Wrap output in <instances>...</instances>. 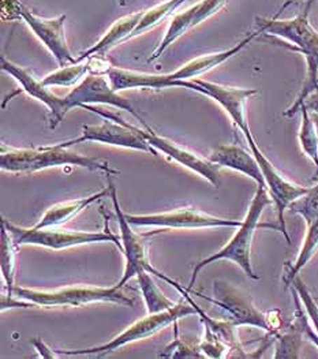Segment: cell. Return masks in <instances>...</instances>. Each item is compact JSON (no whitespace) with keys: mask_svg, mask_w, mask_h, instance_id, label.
I'll list each match as a JSON object with an SVG mask.
<instances>
[{"mask_svg":"<svg viewBox=\"0 0 318 359\" xmlns=\"http://www.w3.org/2000/svg\"><path fill=\"white\" fill-rule=\"evenodd\" d=\"M312 4L305 6V10L290 20L277 18H257V29L268 36H275L290 43L292 51L299 52L306 59V78L303 86L289 109L283 112L284 116H295L303 102L310 93L318 89V32L310 24L309 13Z\"/></svg>","mask_w":318,"mask_h":359,"instance_id":"1","label":"cell"},{"mask_svg":"<svg viewBox=\"0 0 318 359\" xmlns=\"http://www.w3.org/2000/svg\"><path fill=\"white\" fill-rule=\"evenodd\" d=\"M261 32L257 29L256 32L247 34L243 40H240L237 46L226 50V51L214 52L211 55H204L197 59L190 60L188 63L184 65L181 69H178L174 73L168 74H145V73H137L132 70H123L119 67H111L108 72L109 82L115 92H122L126 89H155L160 90L164 88H174V85L179 81H188L194 78L200 77L208 72L213 70L214 67H219L220 65L226 63L239 52L244 50L257 36H260Z\"/></svg>","mask_w":318,"mask_h":359,"instance_id":"2","label":"cell"},{"mask_svg":"<svg viewBox=\"0 0 318 359\" xmlns=\"http://www.w3.org/2000/svg\"><path fill=\"white\" fill-rule=\"evenodd\" d=\"M73 165L86 168L89 171H103L106 175H118L119 171L111 168L108 161L76 154L70 148H63L59 144L41 147L39 149H14L1 145L0 168L13 174H32L53 167Z\"/></svg>","mask_w":318,"mask_h":359,"instance_id":"3","label":"cell"},{"mask_svg":"<svg viewBox=\"0 0 318 359\" xmlns=\"http://www.w3.org/2000/svg\"><path fill=\"white\" fill-rule=\"evenodd\" d=\"M273 204L268 189L264 186H257L256 194L250 203L249 210L246 213L244 220L242 222V226L238 227L237 233L231 238V241L223 248L220 249L217 253H214L212 256L204 258L202 261H200L198 264H195L193 273H191V279L188 285L186 287L187 291L193 290V285L197 280V276L200 273V271H202L205 266H208L209 264H213L219 259H228L233 261L238 265L239 268L253 280H258L260 276L256 275L253 265H251V245H253V238H254V232L258 227H264L263 224H260V219L266 209V206Z\"/></svg>","mask_w":318,"mask_h":359,"instance_id":"4","label":"cell"},{"mask_svg":"<svg viewBox=\"0 0 318 359\" xmlns=\"http://www.w3.org/2000/svg\"><path fill=\"white\" fill-rule=\"evenodd\" d=\"M13 295L33 302L37 308L55 306H85L89 304L109 302L134 308L135 298L119 284L108 288L102 287H66L56 291H36L24 287H14Z\"/></svg>","mask_w":318,"mask_h":359,"instance_id":"5","label":"cell"},{"mask_svg":"<svg viewBox=\"0 0 318 359\" xmlns=\"http://www.w3.org/2000/svg\"><path fill=\"white\" fill-rule=\"evenodd\" d=\"M104 216H106V226H104V231L102 232L70 231V230H60V227L24 229L10 223L4 217L1 219V226H4L6 230L10 232L14 241V245L17 248L27 245V246H40V248L53 249V250H63V249H70V248L89 245V243L109 242V243H113L120 252H123L120 236L109 231L106 215Z\"/></svg>","mask_w":318,"mask_h":359,"instance_id":"6","label":"cell"},{"mask_svg":"<svg viewBox=\"0 0 318 359\" xmlns=\"http://www.w3.org/2000/svg\"><path fill=\"white\" fill-rule=\"evenodd\" d=\"M186 301V299H185ZM197 314L195 309L186 302H179L172 309L149 314L138 321H135L133 325H130L127 330H125L120 334L109 340L106 344L95 346L90 348H82V350H56L57 357H80V355H96V357H106L108 354L116 351L118 348L127 346L137 340L152 337L153 334L163 331L165 327L175 324L178 320L185 318L187 316Z\"/></svg>","mask_w":318,"mask_h":359,"instance_id":"7","label":"cell"},{"mask_svg":"<svg viewBox=\"0 0 318 359\" xmlns=\"http://www.w3.org/2000/svg\"><path fill=\"white\" fill-rule=\"evenodd\" d=\"M149 272L152 275H156L161 280L174 285L182 294V297L185 298L186 301L188 304H191L195 309L197 316L201 318V321L204 324V330H205L204 339L201 340V350L205 357H209V358H250V355L246 354V351L239 340L237 325L231 320L220 321V320L209 317L190 298V292L184 288L179 283L167 278L165 275H163L153 266H151Z\"/></svg>","mask_w":318,"mask_h":359,"instance_id":"8","label":"cell"},{"mask_svg":"<svg viewBox=\"0 0 318 359\" xmlns=\"http://www.w3.org/2000/svg\"><path fill=\"white\" fill-rule=\"evenodd\" d=\"M88 111H93L95 114L106 118V121L100 125H85L82 126V135L74 140H69L64 142H60L59 145L63 148H71L76 144L82 142H100L112 147L126 148L141 151L146 154L158 156V151L148 142V140L142 135V128H135L125 121H122L119 116L111 112H104L100 108H96L93 105L85 107Z\"/></svg>","mask_w":318,"mask_h":359,"instance_id":"9","label":"cell"},{"mask_svg":"<svg viewBox=\"0 0 318 359\" xmlns=\"http://www.w3.org/2000/svg\"><path fill=\"white\" fill-rule=\"evenodd\" d=\"M174 88H185L194 92H198L207 97H211L216 103L228 114L234 125L240 130L244 138H251L253 134L249 128V122L246 119V103L247 100L257 95V89H243V88H234L226 86L220 83H214L204 79H188V81H179L174 85Z\"/></svg>","mask_w":318,"mask_h":359,"instance_id":"10","label":"cell"},{"mask_svg":"<svg viewBox=\"0 0 318 359\" xmlns=\"http://www.w3.org/2000/svg\"><path fill=\"white\" fill-rule=\"evenodd\" d=\"M193 295L201 297L213 305L226 310L230 316V320L239 327V325H250L254 328L264 330L268 334H272L268 317L265 313L260 311L253 304V299L242 292L234 285L226 282H214L213 284V294L214 298H209L202 295L201 292L197 291H188Z\"/></svg>","mask_w":318,"mask_h":359,"instance_id":"11","label":"cell"},{"mask_svg":"<svg viewBox=\"0 0 318 359\" xmlns=\"http://www.w3.org/2000/svg\"><path fill=\"white\" fill-rule=\"evenodd\" d=\"M126 220L137 227H161V229H184V230H197V229H217V227H230L238 229L242 226V222L221 219L211 216L208 213L191 209L182 208L172 212L164 213H152V215H126Z\"/></svg>","mask_w":318,"mask_h":359,"instance_id":"12","label":"cell"},{"mask_svg":"<svg viewBox=\"0 0 318 359\" xmlns=\"http://www.w3.org/2000/svg\"><path fill=\"white\" fill-rule=\"evenodd\" d=\"M64 103L67 112H70L73 108H85L88 105L96 104L113 105L120 109L129 111L138 122H141L144 128L152 131V128L145 122L139 112L135 111L132 103L113 90L108 76L88 74L78 85L74 86V89L69 95L64 96Z\"/></svg>","mask_w":318,"mask_h":359,"instance_id":"13","label":"cell"},{"mask_svg":"<svg viewBox=\"0 0 318 359\" xmlns=\"http://www.w3.org/2000/svg\"><path fill=\"white\" fill-rule=\"evenodd\" d=\"M251 154H254V157L257 158L260 168L263 171L264 180H265L266 189L268 193L273 201V204L276 206L277 210V219L280 223V231L284 235L287 243L290 245V235L287 232L286 227V222H284V212L289 209V206L291 205L295 200H298L299 197H302L305 193H307L309 187H302L299 184H295L290 180H286L277 170L276 167L268 160L265 154L261 152V149L258 148L254 137L246 140Z\"/></svg>","mask_w":318,"mask_h":359,"instance_id":"14","label":"cell"},{"mask_svg":"<svg viewBox=\"0 0 318 359\" xmlns=\"http://www.w3.org/2000/svg\"><path fill=\"white\" fill-rule=\"evenodd\" d=\"M66 18L67 17L64 14L56 18H41L33 14L24 4L21 6V20L27 22L34 36L51 52L59 67H66L77 63V57H74V55L70 51L66 40Z\"/></svg>","mask_w":318,"mask_h":359,"instance_id":"15","label":"cell"},{"mask_svg":"<svg viewBox=\"0 0 318 359\" xmlns=\"http://www.w3.org/2000/svg\"><path fill=\"white\" fill-rule=\"evenodd\" d=\"M111 184H112L111 200L113 203L115 213H116L118 223H119L120 241H122V246H123L122 253H123L125 259H126L123 276L118 284L125 287L129 283V280H132L133 278H137L142 272L148 271V268L151 266V262L148 259V243H146V241L144 239V236H141L139 233L133 231L132 224L126 220L125 212L122 210V208L119 205L118 196H116V189H115L112 182H111Z\"/></svg>","mask_w":318,"mask_h":359,"instance_id":"16","label":"cell"},{"mask_svg":"<svg viewBox=\"0 0 318 359\" xmlns=\"http://www.w3.org/2000/svg\"><path fill=\"white\" fill-rule=\"evenodd\" d=\"M0 67L1 72L7 73L8 76L14 78L20 85L21 90L25 92L30 97L39 100L40 103L44 104L50 109V128H56L60 122L66 118L69 114L66 109L64 97L56 96L50 89L41 83V81H37L24 67H20L18 65L13 63L11 60L1 56L0 59Z\"/></svg>","mask_w":318,"mask_h":359,"instance_id":"17","label":"cell"},{"mask_svg":"<svg viewBox=\"0 0 318 359\" xmlns=\"http://www.w3.org/2000/svg\"><path fill=\"white\" fill-rule=\"evenodd\" d=\"M142 135L148 140V142L161 154L168 156L174 161L179 163L181 165H185L190 171L198 174L204 180H208L216 189L220 187V165L214 164L209 158L201 157L200 154H194L186 148L179 147L178 144L158 135L153 130H142Z\"/></svg>","mask_w":318,"mask_h":359,"instance_id":"18","label":"cell"},{"mask_svg":"<svg viewBox=\"0 0 318 359\" xmlns=\"http://www.w3.org/2000/svg\"><path fill=\"white\" fill-rule=\"evenodd\" d=\"M230 0H200L190 8L177 14L160 43L156 51L153 52L149 62H155L160 59V56L168 50L177 40H179L188 30L194 29L195 26L205 22L214 14H217Z\"/></svg>","mask_w":318,"mask_h":359,"instance_id":"19","label":"cell"},{"mask_svg":"<svg viewBox=\"0 0 318 359\" xmlns=\"http://www.w3.org/2000/svg\"><path fill=\"white\" fill-rule=\"evenodd\" d=\"M214 164L226 167L244 174L257 183V186L266 187L265 180L260 164L254 154H249L238 145H219L208 157Z\"/></svg>","mask_w":318,"mask_h":359,"instance_id":"20","label":"cell"},{"mask_svg":"<svg viewBox=\"0 0 318 359\" xmlns=\"http://www.w3.org/2000/svg\"><path fill=\"white\" fill-rule=\"evenodd\" d=\"M293 301L296 305L295 320L283 332L279 330L275 336V359H296L299 358L302 341L305 339L303 332V321L306 317V311L302 305V301L298 292L291 287Z\"/></svg>","mask_w":318,"mask_h":359,"instance_id":"21","label":"cell"},{"mask_svg":"<svg viewBox=\"0 0 318 359\" xmlns=\"http://www.w3.org/2000/svg\"><path fill=\"white\" fill-rule=\"evenodd\" d=\"M141 15H142V11L125 15L120 20L115 21L113 25L106 30V34L93 47H90L88 51L81 53L80 56L77 57V63L83 62L88 57L95 56V55L96 56H104L106 53L111 51L112 48H115L116 46L132 40L134 30L137 29V26L139 24Z\"/></svg>","mask_w":318,"mask_h":359,"instance_id":"22","label":"cell"},{"mask_svg":"<svg viewBox=\"0 0 318 359\" xmlns=\"http://www.w3.org/2000/svg\"><path fill=\"white\" fill-rule=\"evenodd\" d=\"M111 190H112V184L109 180L108 187L89 196V197L80 198V200L71 201V203H66V204L51 206L44 213L41 220L34 226V229H53V227L64 226L66 223H69L71 219H74L77 215H80L83 209L92 205L93 203H96L102 198H106V197H111Z\"/></svg>","mask_w":318,"mask_h":359,"instance_id":"23","label":"cell"},{"mask_svg":"<svg viewBox=\"0 0 318 359\" xmlns=\"http://www.w3.org/2000/svg\"><path fill=\"white\" fill-rule=\"evenodd\" d=\"M318 249V219L307 226V232L300 248V252L292 264L286 265V273L283 280L290 285L292 279L299 276V272L306 266V264L313 258Z\"/></svg>","mask_w":318,"mask_h":359,"instance_id":"24","label":"cell"},{"mask_svg":"<svg viewBox=\"0 0 318 359\" xmlns=\"http://www.w3.org/2000/svg\"><path fill=\"white\" fill-rule=\"evenodd\" d=\"M137 280L139 283V288L142 292V298L145 301L146 310L149 314L160 313L168 309H172L177 304L170 301L164 292L159 288V285L155 283L152 273L149 271L142 272L137 276Z\"/></svg>","mask_w":318,"mask_h":359,"instance_id":"25","label":"cell"},{"mask_svg":"<svg viewBox=\"0 0 318 359\" xmlns=\"http://www.w3.org/2000/svg\"><path fill=\"white\" fill-rule=\"evenodd\" d=\"M185 1L186 0H168V1H164L161 4L152 7V8H148V10L142 11L139 24L137 26V29L134 30L133 39L152 30V29H155V27H158L165 18L172 15L174 11L179 6H182Z\"/></svg>","mask_w":318,"mask_h":359,"instance_id":"26","label":"cell"},{"mask_svg":"<svg viewBox=\"0 0 318 359\" xmlns=\"http://www.w3.org/2000/svg\"><path fill=\"white\" fill-rule=\"evenodd\" d=\"M89 74L88 62H78L66 67H60L59 70L48 74L47 77L41 79V83L47 88H71L74 85H78L83 78Z\"/></svg>","mask_w":318,"mask_h":359,"instance_id":"27","label":"cell"},{"mask_svg":"<svg viewBox=\"0 0 318 359\" xmlns=\"http://www.w3.org/2000/svg\"><path fill=\"white\" fill-rule=\"evenodd\" d=\"M300 128H299V144L305 154L314 163L318 175V134L312 114L300 107Z\"/></svg>","mask_w":318,"mask_h":359,"instance_id":"28","label":"cell"},{"mask_svg":"<svg viewBox=\"0 0 318 359\" xmlns=\"http://www.w3.org/2000/svg\"><path fill=\"white\" fill-rule=\"evenodd\" d=\"M15 249L14 241L10 232L1 226V255H0V264H1V275L7 285V294L13 295L14 285V273H15Z\"/></svg>","mask_w":318,"mask_h":359,"instance_id":"29","label":"cell"},{"mask_svg":"<svg viewBox=\"0 0 318 359\" xmlns=\"http://www.w3.org/2000/svg\"><path fill=\"white\" fill-rule=\"evenodd\" d=\"M290 213H296L303 217L306 224H312L318 219V183L314 187H309L307 193L295 200L289 206Z\"/></svg>","mask_w":318,"mask_h":359,"instance_id":"30","label":"cell"},{"mask_svg":"<svg viewBox=\"0 0 318 359\" xmlns=\"http://www.w3.org/2000/svg\"><path fill=\"white\" fill-rule=\"evenodd\" d=\"M160 357L168 358H202L205 357L201 350V341L179 339L175 323V341L171 343Z\"/></svg>","mask_w":318,"mask_h":359,"instance_id":"31","label":"cell"},{"mask_svg":"<svg viewBox=\"0 0 318 359\" xmlns=\"http://www.w3.org/2000/svg\"><path fill=\"white\" fill-rule=\"evenodd\" d=\"M289 287H292L298 292V295L302 301V305L305 308V311H306L307 317L310 318V321L314 327V331L318 334V305L317 302L314 301L313 295L310 294L309 288L306 287L305 283L302 282V279L299 276L293 278Z\"/></svg>","mask_w":318,"mask_h":359,"instance_id":"32","label":"cell"},{"mask_svg":"<svg viewBox=\"0 0 318 359\" xmlns=\"http://www.w3.org/2000/svg\"><path fill=\"white\" fill-rule=\"evenodd\" d=\"M30 343L36 347V350L39 351L41 358H56L57 357V353L56 351L53 353V350H51L41 339H32Z\"/></svg>","mask_w":318,"mask_h":359,"instance_id":"33","label":"cell"},{"mask_svg":"<svg viewBox=\"0 0 318 359\" xmlns=\"http://www.w3.org/2000/svg\"><path fill=\"white\" fill-rule=\"evenodd\" d=\"M302 107H305L310 114H318V89L307 96Z\"/></svg>","mask_w":318,"mask_h":359,"instance_id":"34","label":"cell"},{"mask_svg":"<svg viewBox=\"0 0 318 359\" xmlns=\"http://www.w3.org/2000/svg\"><path fill=\"white\" fill-rule=\"evenodd\" d=\"M312 118H313V121H314V125H316V128H317L318 134V114H312Z\"/></svg>","mask_w":318,"mask_h":359,"instance_id":"35","label":"cell"}]
</instances>
